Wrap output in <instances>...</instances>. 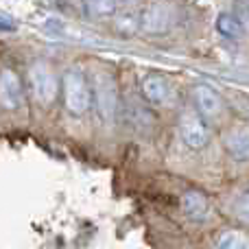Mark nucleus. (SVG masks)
Returning a JSON list of instances; mask_svg holds the SVG:
<instances>
[{
  "label": "nucleus",
  "instance_id": "13",
  "mask_svg": "<svg viewBox=\"0 0 249 249\" xmlns=\"http://www.w3.org/2000/svg\"><path fill=\"white\" fill-rule=\"evenodd\" d=\"M216 249H249V234L243 230H228L219 236Z\"/></svg>",
  "mask_w": 249,
  "mask_h": 249
},
{
  "label": "nucleus",
  "instance_id": "9",
  "mask_svg": "<svg viewBox=\"0 0 249 249\" xmlns=\"http://www.w3.org/2000/svg\"><path fill=\"white\" fill-rule=\"evenodd\" d=\"M216 33L223 39H241L245 37V33L249 31V22L247 16H243L241 9H234V11H221L216 16Z\"/></svg>",
  "mask_w": 249,
  "mask_h": 249
},
{
  "label": "nucleus",
  "instance_id": "7",
  "mask_svg": "<svg viewBox=\"0 0 249 249\" xmlns=\"http://www.w3.org/2000/svg\"><path fill=\"white\" fill-rule=\"evenodd\" d=\"M24 103V83L13 68H0V109L16 112Z\"/></svg>",
  "mask_w": 249,
  "mask_h": 249
},
{
  "label": "nucleus",
  "instance_id": "15",
  "mask_svg": "<svg viewBox=\"0 0 249 249\" xmlns=\"http://www.w3.org/2000/svg\"><path fill=\"white\" fill-rule=\"evenodd\" d=\"M234 214L241 223H247L249 225V190L243 193L241 197L236 199V206H234Z\"/></svg>",
  "mask_w": 249,
  "mask_h": 249
},
{
  "label": "nucleus",
  "instance_id": "3",
  "mask_svg": "<svg viewBox=\"0 0 249 249\" xmlns=\"http://www.w3.org/2000/svg\"><path fill=\"white\" fill-rule=\"evenodd\" d=\"M193 109L203 118L208 124H221L228 118V107L225 101L216 90H212L206 83H199L193 88Z\"/></svg>",
  "mask_w": 249,
  "mask_h": 249
},
{
  "label": "nucleus",
  "instance_id": "8",
  "mask_svg": "<svg viewBox=\"0 0 249 249\" xmlns=\"http://www.w3.org/2000/svg\"><path fill=\"white\" fill-rule=\"evenodd\" d=\"M142 99L151 105H166L173 99V86L166 77L158 72H151L142 79Z\"/></svg>",
  "mask_w": 249,
  "mask_h": 249
},
{
  "label": "nucleus",
  "instance_id": "2",
  "mask_svg": "<svg viewBox=\"0 0 249 249\" xmlns=\"http://www.w3.org/2000/svg\"><path fill=\"white\" fill-rule=\"evenodd\" d=\"M29 83L31 92L37 99L39 105H53L59 96V79H57L55 70L46 64V61H35L29 68Z\"/></svg>",
  "mask_w": 249,
  "mask_h": 249
},
{
  "label": "nucleus",
  "instance_id": "6",
  "mask_svg": "<svg viewBox=\"0 0 249 249\" xmlns=\"http://www.w3.org/2000/svg\"><path fill=\"white\" fill-rule=\"evenodd\" d=\"M94 92V105L96 112L101 114L105 123H112L118 112V92H116V81L109 74L101 72L96 74V83L92 86Z\"/></svg>",
  "mask_w": 249,
  "mask_h": 249
},
{
  "label": "nucleus",
  "instance_id": "4",
  "mask_svg": "<svg viewBox=\"0 0 249 249\" xmlns=\"http://www.w3.org/2000/svg\"><path fill=\"white\" fill-rule=\"evenodd\" d=\"M177 13L173 4L164 2H151L146 7H142L140 13V33L149 35V37H160L166 35L168 31L175 26Z\"/></svg>",
  "mask_w": 249,
  "mask_h": 249
},
{
  "label": "nucleus",
  "instance_id": "14",
  "mask_svg": "<svg viewBox=\"0 0 249 249\" xmlns=\"http://www.w3.org/2000/svg\"><path fill=\"white\" fill-rule=\"evenodd\" d=\"M121 4L114 2V0H94V2H86L83 9L88 11L90 18H114V13L118 11Z\"/></svg>",
  "mask_w": 249,
  "mask_h": 249
},
{
  "label": "nucleus",
  "instance_id": "1",
  "mask_svg": "<svg viewBox=\"0 0 249 249\" xmlns=\"http://www.w3.org/2000/svg\"><path fill=\"white\" fill-rule=\"evenodd\" d=\"M64 107L70 116H83L94 107V92H92V83L86 72L79 68H70L64 74Z\"/></svg>",
  "mask_w": 249,
  "mask_h": 249
},
{
  "label": "nucleus",
  "instance_id": "10",
  "mask_svg": "<svg viewBox=\"0 0 249 249\" xmlns=\"http://www.w3.org/2000/svg\"><path fill=\"white\" fill-rule=\"evenodd\" d=\"M225 151L236 162H249V127L247 124H234L223 136Z\"/></svg>",
  "mask_w": 249,
  "mask_h": 249
},
{
  "label": "nucleus",
  "instance_id": "5",
  "mask_svg": "<svg viewBox=\"0 0 249 249\" xmlns=\"http://www.w3.org/2000/svg\"><path fill=\"white\" fill-rule=\"evenodd\" d=\"M177 129H179V138L184 140V144L190 146V149H203V146L210 144V138H212L210 124L203 121L193 107L184 109L179 114Z\"/></svg>",
  "mask_w": 249,
  "mask_h": 249
},
{
  "label": "nucleus",
  "instance_id": "11",
  "mask_svg": "<svg viewBox=\"0 0 249 249\" xmlns=\"http://www.w3.org/2000/svg\"><path fill=\"white\" fill-rule=\"evenodd\" d=\"M181 212L188 221L201 223L210 216V199L201 190H186L181 195Z\"/></svg>",
  "mask_w": 249,
  "mask_h": 249
},
{
  "label": "nucleus",
  "instance_id": "12",
  "mask_svg": "<svg viewBox=\"0 0 249 249\" xmlns=\"http://www.w3.org/2000/svg\"><path fill=\"white\" fill-rule=\"evenodd\" d=\"M140 13L142 9L138 4H121L118 11L114 13V31H116L121 37H131L140 31Z\"/></svg>",
  "mask_w": 249,
  "mask_h": 249
}]
</instances>
